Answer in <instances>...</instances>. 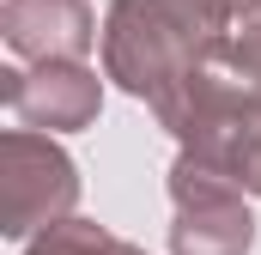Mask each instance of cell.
Masks as SVG:
<instances>
[{
	"mask_svg": "<svg viewBox=\"0 0 261 255\" xmlns=\"http://www.w3.org/2000/svg\"><path fill=\"white\" fill-rule=\"evenodd\" d=\"M225 24L219 0H116L103 18V79L158 104L225 43Z\"/></svg>",
	"mask_w": 261,
	"mask_h": 255,
	"instance_id": "cell-2",
	"label": "cell"
},
{
	"mask_svg": "<svg viewBox=\"0 0 261 255\" xmlns=\"http://www.w3.org/2000/svg\"><path fill=\"white\" fill-rule=\"evenodd\" d=\"M0 97H6V110L24 128L73 134V128L97 122L103 85H97V73L85 61H37L31 73H24V67H6V73H0Z\"/></svg>",
	"mask_w": 261,
	"mask_h": 255,
	"instance_id": "cell-5",
	"label": "cell"
},
{
	"mask_svg": "<svg viewBox=\"0 0 261 255\" xmlns=\"http://www.w3.org/2000/svg\"><path fill=\"white\" fill-rule=\"evenodd\" d=\"M0 31L24 61H85V49L97 43V18L85 0H6Z\"/></svg>",
	"mask_w": 261,
	"mask_h": 255,
	"instance_id": "cell-6",
	"label": "cell"
},
{
	"mask_svg": "<svg viewBox=\"0 0 261 255\" xmlns=\"http://www.w3.org/2000/svg\"><path fill=\"white\" fill-rule=\"evenodd\" d=\"M24 255H146V249H134V243H122V237H110V231L91 225V219H61V225H49Z\"/></svg>",
	"mask_w": 261,
	"mask_h": 255,
	"instance_id": "cell-7",
	"label": "cell"
},
{
	"mask_svg": "<svg viewBox=\"0 0 261 255\" xmlns=\"http://www.w3.org/2000/svg\"><path fill=\"white\" fill-rule=\"evenodd\" d=\"M79 200V164L37 128H6L0 134V231L31 237L73 219Z\"/></svg>",
	"mask_w": 261,
	"mask_h": 255,
	"instance_id": "cell-3",
	"label": "cell"
},
{
	"mask_svg": "<svg viewBox=\"0 0 261 255\" xmlns=\"http://www.w3.org/2000/svg\"><path fill=\"white\" fill-rule=\"evenodd\" d=\"M243 194L249 189H237L225 170H213L195 152H182L176 170H170V200H176L170 255H249L255 219H249Z\"/></svg>",
	"mask_w": 261,
	"mask_h": 255,
	"instance_id": "cell-4",
	"label": "cell"
},
{
	"mask_svg": "<svg viewBox=\"0 0 261 255\" xmlns=\"http://www.w3.org/2000/svg\"><path fill=\"white\" fill-rule=\"evenodd\" d=\"M219 6H225V12H231V18H237V12H243V6H249V0H219Z\"/></svg>",
	"mask_w": 261,
	"mask_h": 255,
	"instance_id": "cell-8",
	"label": "cell"
},
{
	"mask_svg": "<svg viewBox=\"0 0 261 255\" xmlns=\"http://www.w3.org/2000/svg\"><path fill=\"white\" fill-rule=\"evenodd\" d=\"M152 116L164 134L182 140V152L225 170L237 189L261 194V67L243 61L231 37L182 85H170Z\"/></svg>",
	"mask_w": 261,
	"mask_h": 255,
	"instance_id": "cell-1",
	"label": "cell"
}]
</instances>
